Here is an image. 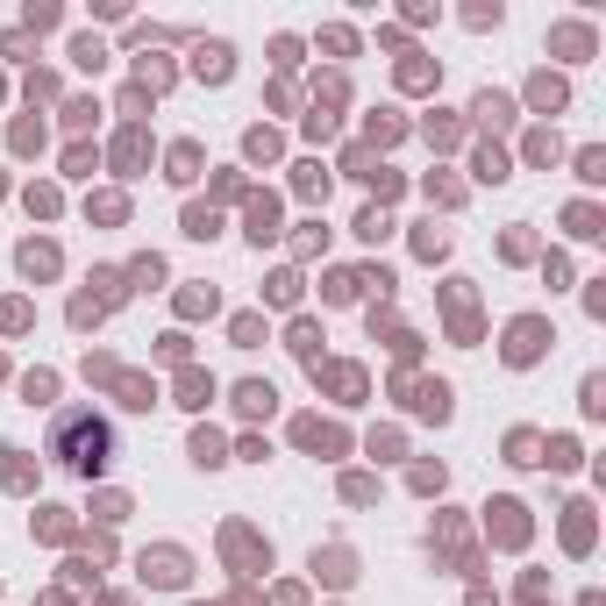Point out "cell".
<instances>
[{
    "label": "cell",
    "instance_id": "cell-1",
    "mask_svg": "<svg viewBox=\"0 0 606 606\" xmlns=\"http://www.w3.org/2000/svg\"><path fill=\"white\" fill-rule=\"evenodd\" d=\"M50 457L94 478V471H101L107 457H114V435H107V421H101V414L72 406V414H58V428H50Z\"/></svg>",
    "mask_w": 606,
    "mask_h": 606
},
{
    "label": "cell",
    "instance_id": "cell-2",
    "mask_svg": "<svg viewBox=\"0 0 606 606\" xmlns=\"http://www.w3.org/2000/svg\"><path fill=\"white\" fill-rule=\"evenodd\" d=\"M535 343H542V328H535V321H521V328H513V343H506V357H513V364H528V357H535Z\"/></svg>",
    "mask_w": 606,
    "mask_h": 606
},
{
    "label": "cell",
    "instance_id": "cell-3",
    "mask_svg": "<svg viewBox=\"0 0 606 606\" xmlns=\"http://www.w3.org/2000/svg\"><path fill=\"white\" fill-rule=\"evenodd\" d=\"M201 72H207V79H228V43H207V50H201Z\"/></svg>",
    "mask_w": 606,
    "mask_h": 606
},
{
    "label": "cell",
    "instance_id": "cell-4",
    "mask_svg": "<svg viewBox=\"0 0 606 606\" xmlns=\"http://www.w3.org/2000/svg\"><path fill=\"white\" fill-rule=\"evenodd\" d=\"M236 400L250 406V414H272V386H243V393H236Z\"/></svg>",
    "mask_w": 606,
    "mask_h": 606
}]
</instances>
